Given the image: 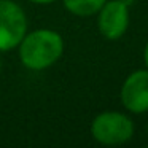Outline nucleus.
Wrapping results in <instances>:
<instances>
[{"instance_id":"obj_1","label":"nucleus","mask_w":148,"mask_h":148,"mask_svg":"<svg viewBox=\"0 0 148 148\" xmlns=\"http://www.w3.org/2000/svg\"><path fill=\"white\" fill-rule=\"evenodd\" d=\"M23 65L29 70H45L54 65L64 54V38L53 29H35L26 32L18 45Z\"/></svg>"},{"instance_id":"obj_2","label":"nucleus","mask_w":148,"mask_h":148,"mask_svg":"<svg viewBox=\"0 0 148 148\" xmlns=\"http://www.w3.org/2000/svg\"><path fill=\"white\" fill-rule=\"evenodd\" d=\"M134 121L126 113L107 110L102 112L91 123V135L100 145H123L134 135Z\"/></svg>"},{"instance_id":"obj_3","label":"nucleus","mask_w":148,"mask_h":148,"mask_svg":"<svg viewBox=\"0 0 148 148\" xmlns=\"http://www.w3.org/2000/svg\"><path fill=\"white\" fill-rule=\"evenodd\" d=\"M27 32V16L13 0H0V53L18 48Z\"/></svg>"},{"instance_id":"obj_4","label":"nucleus","mask_w":148,"mask_h":148,"mask_svg":"<svg viewBox=\"0 0 148 148\" xmlns=\"http://www.w3.org/2000/svg\"><path fill=\"white\" fill-rule=\"evenodd\" d=\"M97 27L107 40H119L129 27V7L124 0H107L97 11Z\"/></svg>"},{"instance_id":"obj_5","label":"nucleus","mask_w":148,"mask_h":148,"mask_svg":"<svg viewBox=\"0 0 148 148\" xmlns=\"http://www.w3.org/2000/svg\"><path fill=\"white\" fill-rule=\"evenodd\" d=\"M119 99L123 107L131 113L142 115L148 112V69L134 70L126 77Z\"/></svg>"},{"instance_id":"obj_6","label":"nucleus","mask_w":148,"mask_h":148,"mask_svg":"<svg viewBox=\"0 0 148 148\" xmlns=\"http://www.w3.org/2000/svg\"><path fill=\"white\" fill-rule=\"evenodd\" d=\"M107 0H62V5L69 13L75 16H92L102 8Z\"/></svg>"},{"instance_id":"obj_7","label":"nucleus","mask_w":148,"mask_h":148,"mask_svg":"<svg viewBox=\"0 0 148 148\" xmlns=\"http://www.w3.org/2000/svg\"><path fill=\"white\" fill-rule=\"evenodd\" d=\"M32 3H37V5H49V3H54L56 0H29Z\"/></svg>"},{"instance_id":"obj_8","label":"nucleus","mask_w":148,"mask_h":148,"mask_svg":"<svg viewBox=\"0 0 148 148\" xmlns=\"http://www.w3.org/2000/svg\"><path fill=\"white\" fill-rule=\"evenodd\" d=\"M143 61H145V65L148 69V43L145 45V49H143Z\"/></svg>"},{"instance_id":"obj_9","label":"nucleus","mask_w":148,"mask_h":148,"mask_svg":"<svg viewBox=\"0 0 148 148\" xmlns=\"http://www.w3.org/2000/svg\"><path fill=\"white\" fill-rule=\"evenodd\" d=\"M0 72H2V61H0Z\"/></svg>"}]
</instances>
